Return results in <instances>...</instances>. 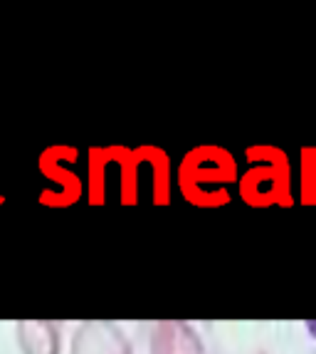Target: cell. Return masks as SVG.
I'll use <instances>...</instances> for the list:
<instances>
[{
  "instance_id": "cell-3",
  "label": "cell",
  "mask_w": 316,
  "mask_h": 354,
  "mask_svg": "<svg viewBox=\"0 0 316 354\" xmlns=\"http://www.w3.org/2000/svg\"><path fill=\"white\" fill-rule=\"evenodd\" d=\"M15 330H18V344L23 354H59L62 349V335L55 322L23 319Z\"/></svg>"
},
{
  "instance_id": "cell-1",
  "label": "cell",
  "mask_w": 316,
  "mask_h": 354,
  "mask_svg": "<svg viewBox=\"0 0 316 354\" xmlns=\"http://www.w3.org/2000/svg\"><path fill=\"white\" fill-rule=\"evenodd\" d=\"M70 354H134L126 335L114 322H82L72 337Z\"/></svg>"
},
{
  "instance_id": "cell-4",
  "label": "cell",
  "mask_w": 316,
  "mask_h": 354,
  "mask_svg": "<svg viewBox=\"0 0 316 354\" xmlns=\"http://www.w3.org/2000/svg\"><path fill=\"white\" fill-rule=\"evenodd\" d=\"M306 330H309V332H311V335H314V337H316V322H306Z\"/></svg>"
},
{
  "instance_id": "cell-2",
  "label": "cell",
  "mask_w": 316,
  "mask_h": 354,
  "mask_svg": "<svg viewBox=\"0 0 316 354\" xmlns=\"http://www.w3.org/2000/svg\"><path fill=\"white\" fill-rule=\"evenodd\" d=\"M151 354H203V342L186 322H158L151 330Z\"/></svg>"
}]
</instances>
